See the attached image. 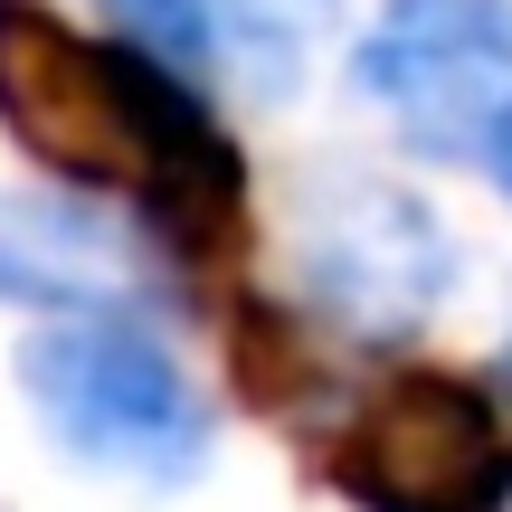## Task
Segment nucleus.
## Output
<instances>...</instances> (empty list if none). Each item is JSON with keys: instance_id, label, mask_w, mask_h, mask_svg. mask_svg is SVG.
I'll return each mask as SVG.
<instances>
[{"instance_id": "obj_1", "label": "nucleus", "mask_w": 512, "mask_h": 512, "mask_svg": "<svg viewBox=\"0 0 512 512\" xmlns=\"http://www.w3.org/2000/svg\"><path fill=\"white\" fill-rule=\"evenodd\" d=\"M0 133L76 200H124L181 266L238 238L247 162L209 95L48 0H0Z\"/></svg>"}, {"instance_id": "obj_2", "label": "nucleus", "mask_w": 512, "mask_h": 512, "mask_svg": "<svg viewBox=\"0 0 512 512\" xmlns=\"http://www.w3.org/2000/svg\"><path fill=\"white\" fill-rule=\"evenodd\" d=\"M19 389H29L38 427L67 446L76 465L124 484H190L219 446L209 399L190 370L162 351L143 313H86V323H38L19 342Z\"/></svg>"}, {"instance_id": "obj_3", "label": "nucleus", "mask_w": 512, "mask_h": 512, "mask_svg": "<svg viewBox=\"0 0 512 512\" xmlns=\"http://www.w3.org/2000/svg\"><path fill=\"white\" fill-rule=\"evenodd\" d=\"M323 475L361 512H503L512 408L456 370H399L323 437Z\"/></svg>"}, {"instance_id": "obj_4", "label": "nucleus", "mask_w": 512, "mask_h": 512, "mask_svg": "<svg viewBox=\"0 0 512 512\" xmlns=\"http://www.w3.org/2000/svg\"><path fill=\"white\" fill-rule=\"evenodd\" d=\"M351 86L437 162L484 152L512 114V0H389L351 48Z\"/></svg>"}, {"instance_id": "obj_5", "label": "nucleus", "mask_w": 512, "mask_h": 512, "mask_svg": "<svg viewBox=\"0 0 512 512\" xmlns=\"http://www.w3.org/2000/svg\"><path fill=\"white\" fill-rule=\"evenodd\" d=\"M456 285V247L408 190L342 181L304 219V294L342 332H418Z\"/></svg>"}, {"instance_id": "obj_6", "label": "nucleus", "mask_w": 512, "mask_h": 512, "mask_svg": "<svg viewBox=\"0 0 512 512\" xmlns=\"http://www.w3.org/2000/svg\"><path fill=\"white\" fill-rule=\"evenodd\" d=\"M105 19L124 48H143L181 86L285 105L304 57H313L323 0H105Z\"/></svg>"}, {"instance_id": "obj_7", "label": "nucleus", "mask_w": 512, "mask_h": 512, "mask_svg": "<svg viewBox=\"0 0 512 512\" xmlns=\"http://www.w3.org/2000/svg\"><path fill=\"white\" fill-rule=\"evenodd\" d=\"M143 247L76 190H0V304L86 323V313H143Z\"/></svg>"}, {"instance_id": "obj_8", "label": "nucleus", "mask_w": 512, "mask_h": 512, "mask_svg": "<svg viewBox=\"0 0 512 512\" xmlns=\"http://www.w3.org/2000/svg\"><path fill=\"white\" fill-rule=\"evenodd\" d=\"M484 162H494V181H503V200H512V114L494 124V143H484Z\"/></svg>"}, {"instance_id": "obj_9", "label": "nucleus", "mask_w": 512, "mask_h": 512, "mask_svg": "<svg viewBox=\"0 0 512 512\" xmlns=\"http://www.w3.org/2000/svg\"><path fill=\"white\" fill-rule=\"evenodd\" d=\"M503 370H512V361H503Z\"/></svg>"}]
</instances>
